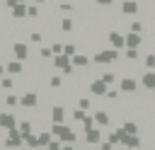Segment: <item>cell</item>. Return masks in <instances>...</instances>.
<instances>
[{
  "mask_svg": "<svg viewBox=\"0 0 155 150\" xmlns=\"http://www.w3.org/2000/svg\"><path fill=\"white\" fill-rule=\"evenodd\" d=\"M119 58H121V53H119V48H114V46L92 53V63H97V65H109V63H116Z\"/></svg>",
  "mask_w": 155,
  "mask_h": 150,
  "instance_id": "obj_1",
  "label": "cell"
},
{
  "mask_svg": "<svg viewBox=\"0 0 155 150\" xmlns=\"http://www.w3.org/2000/svg\"><path fill=\"white\" fill-rule=\"evenodd\" d=\"M51 133H53L56 138H61L63 143H75V140H78V133H75L70 126H65V123H51Z\"/></svg>",
  "mask_w": 155,
  "mask_h": 150,
  "instance_id": "obj_2",
  "label": "cell"
},
{
  "mask_svg": "<svg viewBox=\"0 0 155 150\" xmlns=\"http://www.w3.org/2000/svg\"><path fill=\"white\" fill-rule=\"evenodd\" d=\"M53 68L61 70L63 75H73L75 73V65H73V58L68 53H56L53 56Z\"/></svg>",
  "mask_w": 155,
  "mask_h": 150,
  "instance_id": "obj_3",
  "label": "cell"
},
{
  "mask_svg": "<svg viewBox=\"0 0 155 150\" xmlns=\"http://www.w3.org/2000/svg\"><path fill=\"white\" fill-rule=\"evenodd\" d=\"M138 87H140V80L133 77V75H124V77L119 80L121 94H138Z\"/></svg>",
  "mask_w": 155,
  "mask_h": 150,
  "instance_id": "obj_4",
  "label": "cell"
},
{
  "mask_svg": "<svg viewBox=\"0 0 155 150\" xmlns=\"http://www.w3.org/2000/svg\"><path fill=\"white\" fill-rule=\"evenodd\" d=\"M140 10H143V5H140L138 0H124V2H121V15H126V19L138 17Z\"/></svg>",
  "mask_w": 155,
  "mask_h": 150,
  "instance_id": "obj_5",
  "label": "cell"
},
{
  "mask_svg": "<svg viewBox=\"0 0 155 150\" xmlns=\"http://www.w3.org/2000/svg\"><path fill=\"white\" fill-rule=\"evenodd\" d=\"M90 94H94V97H107V92H109V85L102 80V77H94V80H90Z\"/></svg>",
  "mask_w": 155,
  "mask_h": 150,
  "instance_id": "obj_6",
  "label": "cell"
},
{
  "mask_svg": "<svg viewBox=\"0 0 155 150\" xmlns=\"http://www.w3.org/2000/svg\"><path fill=\"white\" fill-rule=\"evenodd\" d=\"M107 41H109V46H114V48H126V34H121V31H116V29H111V31H107Z\"/></svg>",
  "mask_w": 155,
  "mask_h": 150,
  "instance_id": "obj_7",
  "label": "cell"
},
{
  "mask_svg": "<svg viewBox=\"0 0 155 150\" xmlns=\"http://www.w3.org/2000/svg\"><path fill=\"white\" fill-rule=\"evenodd\" d=\"M5 145H7V148H12V150L24 145V138H22V133H19V128H17V126L7 131V140H5Z\"/></svg>",
  "mask_w": 155,
  "mask_h": 150,
  "instance_id": "obj_8",
  "label": "cell"
},
{
  "mask_svg": "<svg viewBox=\"0 0 155 150\" xmlns=\"http://www.w3.org/2000/svg\"><path fill=\"white\" fill-rule=\"evenodd\" d=\"M19 106H22V109H34V106H39V94H36V92H24V94L19 97Z\"/></svg>",
  "mask_w": 155,
  "mask_h": 150,
  "instance_id": "obj_9",
  "label": "cell"
},
{
  "mask_svg": "<svg viewBox=\"0 0 155 150\" xmlns=\"http://www.w3.org/2000/svg\"><path fill=\"white\" fill-rule=\"evenodd\" d=\"M138 80H140V87H143L145 92H150V90L155 87V70H143Z\"/></svg>",
  "mask_w": 155,
  "mask_h": 150,
  "instance_id": "obj_10",
  "label": "cell"
},
{
  "mask_svg": "<svg viewBox=\"0 0 155 150\" xmlns=\"http://www.w3.org/2000/svg\"><path fill=\"white\" fill-rule=\"evenodd\" d=\"M85 143H87V145H99V143H102V131L94 128V126L87 128V131H85Z\"/></svg>",
  "mask_w": 155,
  "mask_h": 150,
  "instance_id": "obj_11",
  "label": "cell"
},
{
  "mask_svg": "<svg viewBox=\"0 0 155 150\" xmlns=\"http://www.w3.org/2000/svg\"><path fill=\"white\" fill-rule=\"evenodd\" d=\"M140 46H143V34L128 31L126 34V48H140Z\"/></svg>",
  "mask_w": 155,
  "mask_h": 150,
  "instance_id": "obj_12",
  "label": "cell"
},
{
  "mask_svg": "<svg viewBox=\"0 0 155 150\" xmlns=\"http://www.w3.org/2000/svg\"><path fill=\"white\" fill-rule=\"evenodd\" d=\"M12 53H15L17 60H27L29 58V46L22 44V41H17V44H12Z\"/></svg>",
  "mask_w": 155,
  "mask_h": 150,
  "instance_id": "obj_13",
  "label": "cell"
},
{
  "mask_svg": "<svg viewBox=\"0 0 155 150\" xmlns=\"http://www.w3.org/2000/svg\"><path fill=\"white\" fill-rule=\"evenodd\" d=\"M92 116H94V123H97V126H109V123H111V114H109L107 109H97Z\"/></svg>",
  "mask_w": 155,
  "mask_h": 150,
  "instance_id": "obj_14",
  "label": "cell"
},
{
  "mask_svg": "<svg viewBox=\"0 0 155 150\" xmlns=\"http://www.w3.org/2000/svg\"><path fill=\"white\" fill-rule=\"evenodd\" d=\"M15 126H17V116L10 114V111H2V114H0V128H7V131H10V128H15Z\"/></svg>",
  "mask_w": 155,
  "mask_h": 150,
  "instance_id": "obj_15",
  "label": "cell"
},
{
  "mask_svg": "<svg viewBox=\"0 0 155 150\" xmlns=\"http://www.w3.org/2000/svg\"><path fill=\"white\" fill-rule=\"evenodd\" d=\"M51 121H53V123H63V121H65V106H63V104H56V106L51 109Z\"/></svg>",
  "mask_w": 155,
  "mask_h": 150,
  "instance_id": "obj_16",
  "label": "cell"
},
{
  "mask_svg": "<svg viewBox=\"0 0 155 150\" xmlns=\"http://www.w3.org/2000/svg\"><path fill=\"white\" fill-rule=\"evenodd\" d=\"M10 12H12V17H15V19H24V17H29V7H27L24 2H19V5L10 7Z\"/></svg>",
  "mask_w": 155,
  "mask_h": 150,
  "instance_id": "obj_17",
  "label": "cell"
},
{
  "mask_svg": "<svg viewBox=\"0 0 155 150\" xmlns=\"http://www.w3.org/2000/svg\"><path fill=\"white\" fill-rule=\"evenodd\" d=\"M92 63V56H87V53H75L73 56V65L75 68H87Z\"/></svg>",
  "mask_w": 155,
  "mask_h": 150,
  "instance_id": "obj_18",
  "label": "cell"
},
{
  "mask_svg": "<svg viewBox=\"0 0 155 150\" xmlns=\"http://www.w3.org/2000/svg\"><path fill=\"white\" fill-rule=\"evenodd\" d=\"M5 73H7V75H22V73H24L22 60H17V58H15L12 63H7V65H5Z\"/></svg>",
  "mask_w": 155,
  "mask_h": 150,
  "instance_id": "obj_19",
  "label": "cell"
},
{
  "mask_svg": "<svg viewBox=\"0 0 155 150\" xmlns=\"http://www.w3.org/2000/svg\"><path fill=\"white\" fill-rule=\"evenodd\" d=\"M140 63H143V68H145V70H155V53H153V51H148V53L140 58Z\"/></svg>",
  "mask_w": 155,
  "mask_h": 150,
  "instance_id": "obj_20",
  "label": "cell"
},
{
  "mask_svg": "<svg viewBox=\"0 0 155 150\" xmlns=\"http://www.w3.org/2000/svg\"><path fill=\"white\" fill-rule=\"evenodd\" d=\"M24 145H27L29 150H36V148H41V145H39V135H36V133H29V135L24 138Z\"/></svg>",
  "mask_w": 155,
  "mask_h": 150,
  "instance_id": "obj_21",
  "label": "cell"
},
{
  "mask_svg": "<svg viewBox=\"0 0 155 150\" xmlns=\"http://www.w3.org/2000/svg\"><path fill=\"white\" fill-rule=\"evenodd\" d=\"M36 135H39V145H41V148H46V145L51 143V138H53L51 128H48V131H41V133H36Z\"/></svg>",
  "mask_w": 155,
  "mask_h": 150,
  "instance_id": "obj_22",
  "label": "cell"
},
{
  "mask_svg": "<svg viewBox=\"0 0 155 150\" xmlns=\"http://www.w3.org/2000/svg\"><path fill=\"white\" fill-rule=\"evenodd\" d=\"M73 27H75V22H73V17H63V19H61V31H65V34H70V31H73Z\"/></svg>",
  "mask_w": 155,
  "mask_h": 150,
  "instance_id": "obj_23",
  "label": "cell"
},
{
  "mask_svg": "<svg viewBox=\"0 0 155 150\" xmlns=\"http://www.w3.org/2000/svg\"><path fill=\"white\" fill-rule=\"evenodd\" d=\"M48 87H51V90H61V87H63V77H61V75H51V77H48Z\"/></svg>",
  "mask_w": 155,
  "mask_h": 150,
  "instance_id": "obj_24",
  "label": "cell"
},
{
  "mask_svg": "<svg viewBox=\"0 0 155 150\" xmlns=\"http://www.w3.org/2000/svg\"><path fill=\"white\" fill-rule=\"evenodd\" d=\"M97 77H102V80H104L107 85H111V82L116 80V73H111V70H104V73H99Z\"/></svg>",
  "mask_w": 155,
  "mask_h": 150,
  "instance_id": "obj_25",
  "label": "cell"
},
{
  "mask_svg": "<svg viewBox=\"0 0 155 150\" xmlns=\"http://www.w3.org/2000/svg\"><path fill=\"white\" fill-rule=\"evenodd\" d=\"M107 140H111L114 145H119V143H121V128H116V131L107 133Z\"/></svg>",
  "mask_w": 155,
  "mask_h": 150,
  "instance_id": "obj_26",
  "label": "cell"
},
{
  "mask_svg": "<svg viewBox=\"0 0 155 150\" xmlns=\"http://www.w3.org/2000/svg\"><path fill=\"white\" fill-rule=\"evenodd\" d=\"M61 148H63V140H61V138H56V135H53V138H51V143L46 145V150H61Z\"/></svg>",
  "mask_w": 155,
  "mask_h": 150,
  "instance_id": "obj_27",
  "label": "cell"
},
{
  "mask_svg": "<svg viewBox=\"0 0 155 150\" xmlns=\"http://www.w3.org/2000/svg\"><path fill=\"white\" fill-rule=\"evenodd\" d=\"M39 58H44V60L53 58V48H51V46H48V48H46V46H44V48H39Z\"/></svg>",
  "mask_w": 155,
  "mask_h": 150,
  "instance_id": "obj_28",
  "label": "cell"
},
{
  "mask_svg": "<svg viewBox=\"0 0 155 150\" xmlns=\"http://www.w3.org/2000/svg\"><path fill=\"white\" fill-rule=\"evenodd\" d=\"M78 106H80V109H85V111H90V109H92L90 97H80V99H78Z\"/></svg>",
  "mask_w": 155,
  "mask_h": 150,
  "instance_id": "obj_29",
  "label": "cell"
},
{
  "mask_svg": "<svg viewBox=\"0 0 155 150\" xmlns=\"http://www.w3.org/2000/svg\"><path fill=\"white\" fill-rule=\"evenodd\" d=\"M19 133H22V138H27V135L31 133V123H29V121H22V123H19Z\"/></svg>",
  "mask_w": 155,
  "mask_h": 150,
  "instance_id": "obj_30",
  "label": "cell"
},
{
  "mask_svg": "<svg viewBox=\"0 0 155 150\" xmlns=\"http://www.w3.org/2000/svg\"><path fill=\"white\" fill-rule=\"evenodd\" d=\"M126 58H128V60H138V58H140V51H138V48H126Z\"/></svg>",
  "mask_w": 155,
  "mask_h": 150,
  "instance_id": "obj_31",
  "label": "cell"
},
{
  "mask_svg": "<svg viewBox=\"0 0 155 150\" xmlns=\"http://www.w3.org/2000/svg\"><path fill=\"white\" fill-rule=\"evenodd\" d=\"M5 104H7V106H17V104H19V97H17V94H7V97H5Z\"/></svg>",
  "mask_w": 155,
  "mask_h": 150,
  "instance_id": "obj_32",
  "label": "cell"
},
{
  "mask_svg": "<svg viewBox=\"0 0 155 150\" xmlns=\"http://www.w3.org/2000/svg\"><path fill=\"white\" fill-rule=\"evenodd\" d=\"M63 53H68V56L73 58V56L78 53V46H75V44H65V48H63Z\"/></svg>",
  "mask_w": 155,
  "mask_h": 150,
  "instance_id": "obj_33",
  "label": "cell"
},
{
  "mask_svg": "<svg viewBox=\"0 0 155 150\" xmlns=\"http://www.w3.org/2000/svg\"><path fill=\"white\" fill-rule=\"evenodd\" d=\"M0 85H2V90H12L15 80H12V77H0Z\"/></svg>",
  "mask_w": 155,
  "mask_h": 150,
  "instance_id": "obj_34",
  "label": "cell"
},
{
  "mask_svg": "<svg viewBox=\"0 0 155 150\" xmlns=\"http://www.w3.org/2000/svg\"><path fill=\"white\" fill-rule=\"evenodd\" d=\"M58 10H61V12H73V5H70L68 0H63V2L58 5Z\"/></svg>",
  "mask_w": 155,
  "mask_h": 150,
  "instance_id": "obj_35",
  "label": "cell"
},
{
  "mask_svg": "<svg viewBox=\"0 0 155 150\" xmlns=\"http://www.w3.org/2000/svg\"><path fill=\"white\" fill-rule=\"evenodd\" d=\"M39 17V5H29V19H36Z\"/></svg>",
  "mask_w": 155,
  "mask_h": 150,
  "instance_id": "obj_36",
  "label": "cell"
},
{
  "mask_svg": "<svg viewBox=\"0 0 155 150\" xmlns=\"http://www.w3.org/2000/svg\"><path fill=\"white\" fill-rule=\"evenodd\" d=\"M41 39H44V36H41V31H31V34H29V41H31V44H39Z\"/></svg>",
  "mask_w": 155,
  "mask_h": 150,
  "instance_id": "obj_37",
  "label": "cell"
},
{
  "mask_svg": "<svg viewBox=\"0 0 155 150\" xmlns=\"http://www.w3.org/2000/svg\"><path fill=\"white\" fill-rule=\"evenodd\" d=\"M99 150H114V143L111 140H102L99 143Z\"/></svg>",
  "mask_w": 155,
  "mask_h": 150,
  "instance_id": "obj_38",
  "label": "cell"
},
{
  "mask_svg": "<svg viewBox=\"0 0 155 150\" xmlns=\"http://www.w3.org/2000/svg\"><path fill=\"white\" fill-rule=\"evenodd\" d=\"M51 48H53V56H56V53H63V48H65V46H63V44H58V41H56V44H53V46H51Z\"/></svg>",
  "mask_w": 155,
  "mask_h": 150,
  "instance_id": "obj_39",
  "label": "cell"
},
{
  "mask_svg": "<svg viewBox=\"0 0 155 150\" xmlns=\"http://www.w3.org/2000/svg\"><path fill=\"white\" fill-rule=\"evenodd\" d=\"M111 2H114V0H94V5H97V7H109Z\"/></svg>",
  "mask_w": 155,
  "mask_h": 150,
  "instance_id": "obj_40",
  "label": "cell"
},
{
  "mask_svg": "<svg viewBox=\"0 0 155 150\" xmlns=\"http://www.w3.org/2000/svg\"><path fill=\"white\" fill-rule=\"evenodd\" d=\"M19 2H24V0H5L7 7H15V5H19Z\"/></svg>",
  "mask_w": 155,
  "mask_h": 150,
  "instance_id": "obj_41",
  "label": "cell"
},
{
  "mask_svg": "<svg viewBox=\"0 0 155 150\" xmlns=\"http://www.w3.org/2000/svg\"><path fill=\"white\" fill-rule=\"evenodd\" d=\"M61 150H75V148H73V143H63V148H61Z\"/></svg>",
  "mask_w": 155,
  "mask_h": 150,
  "instance_id": "obj_42",
  "label": "cell"
},
{
  "mask_svg": "<svg viewBox=\"0 0 155 150\" xmlns=\"http://www.w3.org/2000/svg\"><path fill=\"white\" fill-rule=\"evenodd\" d=\"M36 5H46V2H51V0H34Z\"/></svg>",
  "mask_w": 155,
  "mask_h": 150,
  "instance_id": "obj_43",
  "label": "cell"
},
{
  "mask_svg": "<svg viewBox=\"0 0 155 150\" xmlns=\"http://www.w3.org/2000/svg\"><path fill=\"white\" fill-rule=\"evenodd\" d=\"M2 73H5V65H2V60H0V75H2Z\"/></svg>",
  "mask_w": 155,
  "mask_h": 150,
  "instance_id": "obj_44",
  "label": "cell"
},
{
  "mask_svg": "<svg viewBox=\"0 0 155 150\" xmlns=\"http://www.w3.org/2000/svg\"><path fill=\"white\" fill-rule=\"evenodd\" d=\"M121 150H131V148H126V145H121Z\"/></svg>",
  "mask_w": 155,
  "mask_h": 150,
  "instance_id": "obj_45",
  "label": "cell"
},
{
  "mask_svg": "<svg viewBox=\"0 0 155 150\" xmlns=\"http://www.w3.org/2000/svg\"><path fill=\"white\" fill-rule=\"evenodd\" d=\"M138 2H140V5H143V2H145V0H138Z\"/></svg>",
  "mask_w": 155,
  "mask_h": 150,
  "instance_id": "obj_46",
  "label": "cell"
},
{
  "mask_svg": "<svg viewBox=\"0 0 155 150\" xmlns=\"http://www.w3.org/2000/svg\"><path fill=\"white\" fill-rule=\"evenodd\" d=\"M153 116H155V109H153Z\"/></svg>",
  "mask_w": 155,
  "mask_h": 150,
  "instance_id": "obj_47",
  "label": "cell"
},
{
  "mask_svg": "<svg viewBox=\"0 0 155 150\" xmlns=\"http://www.w3.org/2000/svg\"><path fill=\"white\" fill-rule=\"evenodd\" d=\"M0 90H2V85H0Z\"/></svg>",
  "mask_w": 155,
  "mask_h": 150,
  "instance_id": "obj_48",
  "label": "cell"
}]
</instances>
